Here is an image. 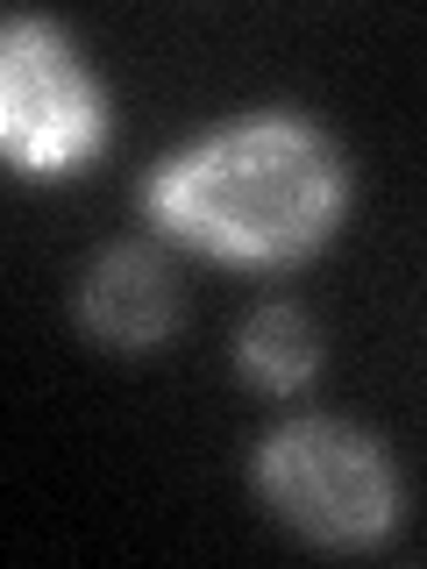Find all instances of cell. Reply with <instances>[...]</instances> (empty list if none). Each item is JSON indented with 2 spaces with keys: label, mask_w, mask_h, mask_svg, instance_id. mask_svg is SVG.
Instances as JSON below:
<instances>
[{
  "label": "cell",
  "mask_w": 427,
  "mask_h": 569,
  "mask_svg": "<svg viewBox=\"0 0 427 569\" xmlns=\"http://www.w3.org/2000/svg\"><path fill=\"white\" fill-rule=\"evenodd\" d=\"M236 370H242L249 385H264V391L314 385V370H320V328L292 307V299H271V307H257V313L242 320Z\"/></svg>",
  "instance_id": "5b68a950"
},
{
  "label": "cell",
  "mask_w": 427,
  "mask_h": 569,
  "mask_svg": "<svg viewBox=\"0 0 427 569\" xmlns=\"http://www.w3.org/2000/svg\"><path fill=\"white\" fill-rule=\"evenodd\" d=\"M79 328L107 349H157L178 328V278L150 242H115L79 278Z\"/></svg>",
  "instance_id": "277c9868"
},
{
  "label": "cell",
  "mask_w": 427,
  "mask_h": 569,
  "mask_svg": "<svg viewBox=\"0 0 427 569\" xmlns=\"http://www.w3.org/2000/svg\"><path fill=\"white\" fill-rule=\"evenodd\" d=\"M249 485L299 541L314 548H378L399 527V470L385 441L349 420H285L257 441Z\"/></svg>",
  "instance_id": "7a4b0ae2"
},
{
  "label": "cell",
  "mask_w": 427,
  "mask_h": 569,
  "mask_svg": "<svg viewBox=\"0 0 427 569\" xmlns=\"http://www.w3.org/2000/svg\"><path fill=\"white\" fill-rule=\"evenodd\" d=\"M107 93L43 14H8L0 29V150L22 178H71L107 150Z\"/></svg>",
  "instance_id": "3957f363"
},
{
  "label": "cell",
  "mask_w": 427,
  "mask_h": 569,
  "mask_svg": "<svg viewBox=\"0 0 427 569\" xmlns=\"http://www.w3.org/2000/svg\"><path fill=\"white\" fill-rule=\"evenodd\" d=\"M142 213L221 263H307L349 213V164L292 107L221 121L142 171Z\"/></svg>",
  "instance_id": "6da1fadb"
}]
</instances>
